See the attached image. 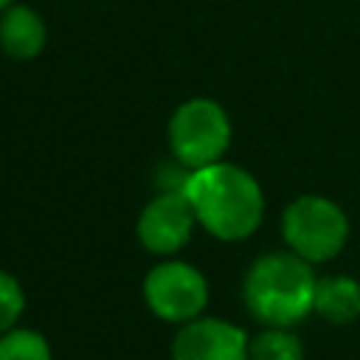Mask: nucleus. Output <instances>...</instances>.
<instances>
[{
	"label": "nucleus",
	"mask_w": 360,
	"mask_h": 360,
	"mask_svg": "<svg viewBox=\"0 0 360 360\" xmlns=\"http://www.w3.org/2000/svg\"><path fill=\"white\" fill-rule=\"evenodd\" d=\"M186 197L197 214V222L217 239H248L264 214V194L256 177L231 163H211L194 169Z\"/></svg>",
	"instance_id": "nucleus-1"
},
{
	"label": "nucleus",
	"mask_w": 360,
	"mask_h": 360,
	"mask_svg": "<svg viewBox=\"0 0 360 360\" xmlns=\"http://www.w3.org/2000/svg\"><path fill=\"white\" fill-rule=\"evenodd\" d=\"M315 273L298 253H267L245 276V304L267 326H292L315 307Z\"/></svg>",
	"instance_id": "nucleus-2"
},
{
	"label": "nucleus",
	"mask_w": 360,
	"mask_h": 360,
	"mask_svg": "<svg viewBox=\"0 0 360 360\" xmlns=\"http://www.w3.org/2000/svg\"><path fill=\"white\" fill-rule=\"evenodd\" d=\"M281 231L292 253L307 262H326L343 250L349 239V219L338 202L304 194L287 205Z\"/></svg>",
	"instance_id": "nucleus-3"
},
{
	"label": "nucleus",
	"mask_w": 360,
	"mask_h": 360,
	"mask_svg": "<svg viewBox=\"0 0 360 360\" xmlns=\"http://www.w3.org/2000/svg\"><path fill=\"white\" fill-rule=\"evenodd\" d=\"M169 143L177 160L191 169L219 163L231 143L228 112L211 98L183 101L169 124Z\"/></svg>",
	"instance_id": "nucleus-4"
},
{
	"label": "nucleus",
	"mask_w": 360,
	"mask_h": 360,
	"mask_svg": "<svg viewBox=\"0 0 360 360\" xmlns=\"http://www.w3.org/2000/svg\"><path fill=\"white\" fill-rule=\"evenodd\" d=\"M149 309L172 323L194 321L208 304V284L202 273L186 262H160L143 281Z\"/></svg>",
	"instance_id": "nucleus-5"
},
{
	"label": "nucleus",
	"mask_w": 360,
	"mask_h": 360,
	"mask_svg": "<svg viewBox=\"0 0 360 360\" xmlns=\"http://www.w3.org/2000/svg\"><path fill=\"white\" fill-rule=\"evenodd\" d=\"M194 222H197V214L186 194L160 191L141 211L138 239L152 253H174L191 239Z\"/></svg>",
	"instance_id": "nucleus-6"
},
{
	"label": "nucleus",
	"mask_w": 360,
	"mask_h": 360,
	"mask_svg": "<svg viewBox=\"0 0 360 360\" xmlns=\"http://www.w3.org/2000/svg\"><path fill=\"white\" fill-rule=\"evenodd\" d=\"M248 335L219 318H194L177 332L174 360H248Z\"/></svg>",
	"instance_id": "nucleus-7"
},
{
	"label": "nucleus",
	"mask_w": 360,
	"mask_h": 360,
	"mask_svg": "<svg viewBox=\"0 0 360 360\" xmlns=\"http://www.w3.org/2000/svg\"><path fill=\"white\" fill-rule=\"evenodd\" d=\"M0 45L14 59H34L45 48V22L28 6H8L0 20Z\"/></svg>",
	"instance_id": "nucleus-8"
},
{
	"label": "nucleus",
	"mask_w": 360,
	"mask_h": 360,
	"mask_svg": "<svg viewBox=\"0 0 360 360\" xmlns=\"http://www.w3.org/2000/svg\"><path fill=\"white\" fill-rule=\"evenodd\" d=\"M332 323H349L360 315V281L349 276H329L318 278L315 284V307Z\"/></svg>",
	"instance_id": "nucleus-9"
},
{
	"label": "nucleus",
	"mask_w": 360,
	"mask_h": 360,
	"mask_svg": "<svg viewBox=\"0 0 360 360\" xmlns=\"http://www.w3.org/2000/svg\"><path fill=\"white\" fill-rule=\"evenodd\" d=\"M248 360H304V346L287 326H270L248 343Z\"/></svg>",
	"instance_id": "nucleus-10"
},
{
	"label": "nucleus",
	"mask_w": 360,
	"mask_h": 360,
	"mask_svg": "<svg viewBox=\"0 0 360 360\" xmlns=\"http://www.w3.org/2000/svg\"><path fill=\"white\" fill-rule=\"evenodd\" d=\"M0 360H51V346L34 329H8L0 335Z\"/></svg>",
	"instance_id": "nucleus-11"
},
{
	"label": "nucleus",
	"mask_w": 360,
	"mask_h": 360,
	"mask_svg": "<svg viewBox=\"0 0 360 360\" xmlns=\"http://www.w3.org/2000/svg\"><path fill=\"white\" fill-rule=\"evenodd\" d=\"M22 307H25V295L20 281L0 270V335L14 329V323L22 315Z\"/></svg>",
	"instance_id": "nucleus-12"
},
{
	"label": "nucleus",
	"mask_w": 360,
	"mask_h": 360,
	"mask_svg": "<svg viewBox=\"0 0 360 360\" xmlns=\"http://www.w3.org/2000/svg\"><path fill=\"white\" fill-rule=\"evenodd\" d=\"M191 174H194V169L174 158V163H163V166L158 169V188H160V191L186 194V186H188Z\"/></svg>",
	"instance_id": "nucleus-13"
},
{
	"label": "nucleus",
	"mask_w": 360,
	"mask_h": 360,
	"mask_svg": "<svg viewBox=\"0 0 360 360\" xmlns=\"http://www.w3.org/2000/svg\"><path fill=\"white\" fill-rule=\"evenodd\" d=\"M8 6H11V0H0V11H6Z\"/></svg>",
	"instance_id": "nucleus-14"
}]
</instances>
